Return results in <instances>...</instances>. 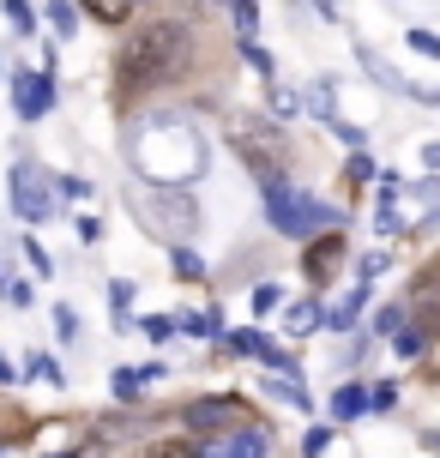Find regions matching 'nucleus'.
I'll return each mask as SVG.
<instances>
[{
    "label": "nucleus",
    "mask_w": 440,
    "mask_h": 458,
    "mask_svg": "<svg viewBox=\"0 0 440 458\" xmlns=\"http://www.w3.org/2000/svg\"><path fill=\"white\" fill-rule=\"evenodd\" d=\"M0 380H19V374H13V368H6V356H0Z\"/></svg>",
    "instance_id": "39"
},
{
    "label": "nucleus",
    "mask_w": 440,
    "mask_h": 458,
    "mask_svg": "<svg viewBox=\"0 0 440 458\" xmlns=\"http://www.w3.org/2000/svg\"><path fill=\"white\" fill-rule=\"evenodd\" d=\"M356 61L368 67V79L380 85V91H398V97H410V79H404V72H393L386 61H380V55H374V48H356Z\"/></svg>",
    "instance_id": "10"
},
{
    "label": "nucleus",
    "mask_w": 440,
    "mask_h": 458,
    "mask_svg": "<svg viewBox=\"0 0 440 458\" xmlns=\"http://www.w3.org/2000/svg\"><path fill=\"white\" fill-rule=\"evenodd\" d=\"M326 446H332V428H308V440H301V453H308V458H320Z\"/></svg>",
    "instance_id": "29"
},
{
    "label": "nucleus",
    "mask_w": 440,
    "mask_h": 458,
    "mask_svg": "<svg viewBox=\"0 0 440 458\" xmlns=\"http://www.w3.org/2000/svg\"><path fill=\"white\" fill-rule=\"evenodd\" d=\"M374 332H380V338H398V332H404V308H380V314H374Z\"/></svg>",
    "instance_id": "19"
},
{
    "label": "nucleus",
    "mask_w": 440,
    "mask_h": 458,
    "mask_svg": "<svg viewBox=\"0 0 440 458\" xmlns=\"http://www.w3.org/2000/svg\"><path fill=\"white\" fill-rule=\"evenodd\" d=\"M175 277H187V284L206 277V266H199V253H193V248H175Z\"/></svg>",
    "instance_id": "21"
},
{
    "label": "nucleus",
    "mask_w": 440,
    "mask_h": 458,
    "mask_svg": "<svg viewBox=\"0 0 440 458\" xmlns=\"http://www.w3.org/2000/svg\"><path fill=\"white\" fill-rule=\"evenodd\" d=\"M301 109L320 114V121H338V79H314L308 97H301Z\"/></svg>",
    "instance_id": "11"
},
{
    "label": "nucleus",
    "mask_w": 440,
    "mask_h": 458,
    "mask_svg": "<svg viewBox=\"0 0 440 458\" xmlns=\"http://www.w3.org/2000/svg\"><path fill=\"white\" fill-rule=\"evenodd\" d=\"M30 374H37V380H48V386H61V380H67L55 356H30Z\"/></svg>",
    "instance_id": "22"
},
{
    "label": "nucleus",
    "mask_w": 440,
    "mask_h": 458,
    "mask_svg": "<svg viewBox=\"0 0 440 458\" xmlns=\"http://www.w3.org/2000/svg\"><path fill=\"white\" fill-rule=\"evenodd\" d=\"M127 157L145 175V187H187L206 169V139L182 114H145L127 139Z\"/></svg>",
    "instance_id": "1"
},
{
    "label": "nucleus",
    "mask_w": 440,
    "mask_h": 458,
    "mask_svg": "<svg viewBox=\"0 0 440 458\" xmlns=\"http://www.w3.org/2000/svg\"><path fill=\"white\" fill-rule=\"evenodd\" d=\"M422 374L440 380V326H428V344H422Z\"/></svg>",
    "instance_id": "18"
},
{
    "label": "nucleus",
    "mask_w": 440,
    "mask_h": 458,
    "mask_svg": "<svg viewBox=\"0 0 440 458\" xmlns=\"http://www.w3.org/2000/svg\"><path fill=\"white\" fill-rule=\"evenodd\" d=\"M55 326H61V338H79V314H72V308H55Z\"/></svg>",
    "instance_id": "32"
},
{
    "label": "nucleus",
    "mask_w": 440,
    "mask_h": 458,
    "mask_svg": "<svg viewBox=\"0 0 440 458\" xmlns=\"http://www.w3.org/2000/svg\"><path fill=\"white\" fill-rule=\"evenodd\" d=\"M13 103H19L24 121L48 114V103H55V79H48V72H19V79H13Z\"/></svg>",
    "instance_id": "8"
},
{
    "label": "nucleus",
    "mask_w": 440,
    "mask_h": 458,
    "mask_svg": "<svg viewBox=\"0 0 440 458\" xmlns=\"http://www.w3.org/2000/svg\"><path fill=\"white\" fill-rule=\"evenodd\" d=\"M182 422L193 428V435L211 440V435H230V428H248V422H254V411H248L241 398H193Z\"/></svg>",
    "instance_id": "5"
},
{
    "label": "nucleus",
    "mask_w": 440,
    "mask_h": 458,
    "mask_svg": "<svg viewBox=\"0 0 440 458\" xmlns=\"http://www.w3.org/2000/svg\"><path fill=\"white\" fill-rule=\"evenodd\" d=\"M13 211H19L24 224H43L48 211H55V193H48V182L30 169V163L13 169Z\"/></svg>",
    "instance_id": "6"
},
{
    "label": "nucleus",
    "mask_w": 440,
    "mask_h": 458,
    "mask_svg": "<svg viewBox=\"0 0 440 458\" xmlns=\"http://www.w3.org/2000/svg\"><path fill=\"white\" fill-rule=\"evenodd\" d=\"M344 253H350L344 229H326L320 242H314V248L301 253V266H308V277H314V284H326V277H332V266H338V259H344Z\"/></svg>",
    "instance_id": "9"
},
{
    "label": "nucleus",
    "mask_w": 440,
    "mask_h": 458,
    "mask_svg": "<svg viewBox=\"0 0 440 458\" xmlns=\"http://www.w3.org/2000/svg\"><path fill=\"white\" fill-rule=\"evenodd\" d=\"M368 411V392L362 386H338L332 392V416H338V422H350V416H362Z\"/></svg>",
    "instance_id": "15"
},
{
    "label": "nucleus",
    "mask_w": 440,
    "mask_h": 458,
    "mask_svg": "<svg viewBox=\"0 0 440 458\" xmlns=\"http://www.w3.org/2000/svg\"><path fill=\"white\" fill-rule=\"evenodd\" d=\"M127 206L140 211L157 235H169L175 248L199 229V211H193V199H187V187H140V199H127Z\"/></svg>",
    "instance_id": "4"
},
{
    "label": "nucleus",
    "mask_w": 440,
    "mask_h": 458,
    "mask_svg": "<svg viewBox=\"0 0 440 458\" xmlns=\"http://www.w3.org/2000/svg\"><path fill=\"white\" fill-rule=\"evenodd\" d=\"M266 453H272V435H266L259 422L230 428V435H211L206 446H199V458H266Z\"/></svg>",
    "instance_id": "7"
},
{
    "label": "nucleus",
    "mask_w": 440,
    "mask_h": 458,
    "mask_svg": "<svg viewBox=\"0 0 440 458\" xmlns=\"http://www.w3.org/2000/svg\"><path fill=\"white\" fill-rule=\"evenodd\" d=\"M24 259H30V266H37V272H43V277H48V272H55V266H48V253H43V248H37V242H24Z\"/></svg>",
    "instance_id": "36"
},
{
    "label": "nucleus",
    "mask_w": 440,
    "mask_h": 458,
    "mask_svg": "<svg viewBox=\"0 0 440 458\" xmlns=\"http://www.w3.org/2000/svg\"><path fill=\"white\" fill-rule=\"evenodd\" d=\"M278 284H259V290H254V314H272V308H278Z\"/></svg>",
    "instance_id": "28"
},
{
    "label": "nucleus",
    "mask_w": 440,
    "mask_h": 458,
    "mask_svg": "<svg viewBox=\"0 0 440 458\" xmlns=\"http://www.w3.org/2000/svg\"><path fill=\"white\" fill-rule=\"evenodd\" d=\"M428 229H440V211H435V217H428Z\"/></svg>",
    "instance_id": "40"
},
{
    "label": "nucleus",
    "mask_w": 440,
    "mask_h": 458,
    "mask_svg": "<svg viewBox=\"0 0 440 458\" xmlns=\"http://www.w3.org/2000/svg\"><path fill=\"white\" fill-rule=\"evenodd\" d=\"M48 19H55V30H61V37H72V6H61V0H55V6H48Z\"/></svg>",
    "instance_id": "33"
},
{
    "label": "nucleus",
    "mask_w": 440,
    "mask_h": 458,
    "mask_svg": "<svg viewBox=\"0 0 440 458\" xmlns=\"http://www.w3.org/2000/svg\"><path fill=\"white\" fill-rule=\"evenodd\" d=\"M266 392H278L283 404H301V411H308V392H301L296 380H278V374H272V380H266Z\"/></svg>",
    "instance_id": "20"
},
{
    "label": "nucleus",
    "mask_w": 440,
    "mask_h": 458,
    "mask_svg": "<svg viewBox=\"0 0 440 458\" xmlns=\"http://www.w3.org/2000/svg\"><path fill=\"white\" fill-rule=\"evenodd\" d=\"M85 13H91V19H103V24H121L127 13H133V0H85Z\"/></svg>",
    "instance_id": "17"
},
{
    "label": "nucleus",
    "mask_w": 440,
    "mask_h": 458,
    "mask_svg": "<svg viewBox=\"0 0 440 458\" xmlns=\"http://www.w3.org/2000/svg\"><path fill=\"white\" fill-rule=\"evenodd\" d=\"M362 301H368V277H362V284H356L338 308H326V326H332V332H350V326H356V314H362Z\"/></svg>",
    "instance_id": "13"
},
{
    "label": "nucleus",
    "mask_w": 440,
    "mask_h": 458,
    "mask_svg": "<svg viewBox=\"0 0 440 458\" xmlns=\"http://www.w3.org/2000/svg\"><path fill=\"white\" fill-rule=\"evenodd\" d=\"M398 356H422V344H428V332H398Z\"/></svg>",
    "instance_id": "30"
},
{
    "label": "nucleus",
    "mask_w": 440,
    "mask_h": 458,
    "mask_svg": "<svg viewBox=\"0 0 440 458\" xmlns=\"http://www.w3.org/2000/svg\"><path fill=\"white\" fill-rule=\"evenodd\" d=\"M61 458H103V446H79V453H61Z\"/></svg>",
    "instance_id": "38"
},
{
    "label": "nucleus",
    "mask_w": 440,
    "mask_h": 458,
    "mask_svg": "<svg viewBox=\"0 0 440 458\" xmlns=\"http://www.w3.org/2000/svg\"><path fill=\"white\" fill-rule=\"evenodd\" d=\"M163 368L157 362H145V368H115V398H140L151 380H157Z\"/></svg>",
    "instance_id": "14"
},
{
    "label": "nucleus",
    "mask_w": 440,
    "mask_h": 458,
    "mask_svg": "<svg viewBox=\"0 0 440 458\" xmlns=\"http://www.w3.org/2000/svg\"><path fill=\"white\" fill-rule=\"evenodd\" d=\"M272 109H278V114H296V109H301V97H296V91H283V85H272Z\"/></svg>",
    "instance_id": "31"
},
{
    "label": "nucleus",
    "mask_w": 440,
    "mask_h": 458,
    "mask_svg": "<svg viewBox=\"0 0 440 458\" xmlns=\"http://www.w3.org/2000/svg\"><path fill=\"white\" fill-rule=\"evenodd\" d=\"M350 182H374V163L362 157V151H356V157H350Z\"/></svg>",
    "instance_id": "34"
},
{
    "label": "nucleus",
    "mask_w": 440,
    "mask_h": 458,
    "mask_svg": "<svg viewBox=\"0 0 440 458\" xmlns=\"http://www.w3.org/2000/svg\"><path fill=\"white\" fill-rule=\"evenodd\" d=\"M320 301H290V308H283V332H290V338H308V332H320Z\"/></svg>",
    "instance_id": "12"
},
{
    "label": "nucleus",
    "mask_w": 440,
    "mask_h": 458,
    "mask_svg": "<svg viewBox=\"0 0 440 458\" xmlns=\"http://www.w3.org/2000/svg\"><path fill=\"white\" fill-rule=\"evenodd\" d=\"M175 326H182V320H169V314H151V320H140V332H145V338H169V332H175Z\"/></svg>",
    "instance_id": "25"
},
{
    "label": "nucleus",
    "mask_w": 440,
    "mask_h": 458,
    "mask_svg": "<svg viewBox=\"0 0 440 458\" xmlns=\"http://www.w3.org/2000/svg\"><path fill=\"white\" fill-rule=\"evenodd\" d=\"M235 24H241V37H254V24H259V6H254V0H235Z\"/></svg>",
    "instance_id": "27"
},
{
    "label": "nucleus",
    "mask_w": 440,
    "mask_h": 458,
    "mask_svg": "<svg viewBox=\"0 0 440 458\" xmlns=\"http://www.w3.org/2000/svg\"><path fill=\"white\" fill-rule=\"evenodd\" d=\"M140 458H199V446H193V440H182V435H169V440H151Z\"/></svg>",
    "instance_id": "16"
},
{
    "label": "nucleus",
    "mask_w": 440,
    "mask_h": 458,
    "mask_svg": "<svg viewBox=\"0 0 440 458\" xmlns=\"http://www.w3.org/2000/svg\"><path fill=\"white\" fill-rule=\"evenodd\" d=\"M422 163H428V169L440 175V139H428V145H422Z\"/></svg>",
    "instance_id": "37"
},
{
    "label": "nucleus",
    "mask_w": 440,
    "mask_h": 458,
    "mask_svg": "<svg viewBox=\"0 0 440 458\" xmlns=\"http://www.w3.org/2000/svg\"><path fill=\"white\" fill-rule=\"evenodd\" d=\"M6 19L19 24V30H30V6H24V0H6Z\"/></svg>",
    "instance_id": "35"
},
{
    "label": "nucleus",
    "mask_w": 440,
    "mask_h": 458,
    "mask_svg": "<svg viewBox=\"0 0 440 458\" xmlns=\"http://www.w3.org/2000/svg\"><path fill=\"white\" fill-rule=\"evenodd\" d=\"M182 67H187V30H182V24H169V19L133 30V43L121 48V85H127V91L169 85Z\"/></svg>",
    "instance_id": "2"
},
{
    "label": "nucleus",
    "mask_w": 440,
    "mask_h": 458,
    "mask_svg": "<svg viewBox=\"0 0 440 458\" xmlns=\"http://www.w3.org/2000/svg\"><path fill=\"white\" fill-rule=\"evenodd\" d=\"M332 133L344 139L350 151H362V145H368V133H362V127H356V121H332Z\"/></svg>",
    "instance_id": "26"
},
{
    "label": "nucleus",
    "mask_w": 440,
    "mask_h": 458,
    "mask_svg": "<svg viewBox=\"0 0 440 458\" xmlns=\"http://www.w3.org/2000/svg\"><path fill=\"white\" fill-rule=\"evenodd\" d=\"M259 193H266V217H272V229H278V235H290V242H301V235H320V229L338 224V211L326 206V199H314V193H296V187L283 182L278 169H266V175H259Z\"/></svg>",
    "instance_id": "3"
},
{
    "label": "nucleus",
    "mask_w": 440,
    "mask_h": 458,
    "mask_svg": "<svg viewBox=\"0 0 440 458\" xmlns=\"http://www.w3.org/2000/svg\"><path fill=\"white\" fill-rule=\"evenodd\" d=\"M404 43L417 48V55H428V61H440V37H435V30H410Z\"/></svg>",
    "instance_id": "24"
},
{
    "label": "nucleus",
    "mask_w": 440,
    "mask_h": 458,
    "mask_svg": "<svg viewBox=\"0 0 440 458\" xmlns=\"http://www.w3.org/2000/svg\"><path fill=\"white\" fill-rule=\"evenodd\" d=\"M182 332H193V338H217V314H187Z\"/></svg>",
    "instance_id": "23"
}]
</instances>
